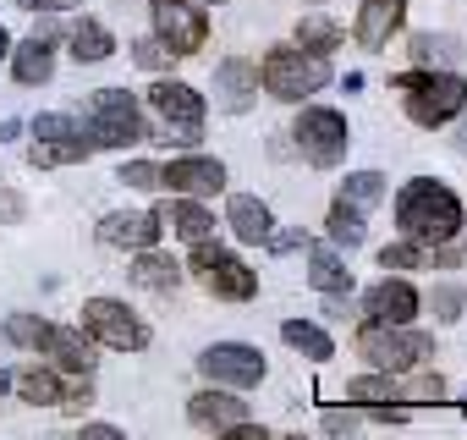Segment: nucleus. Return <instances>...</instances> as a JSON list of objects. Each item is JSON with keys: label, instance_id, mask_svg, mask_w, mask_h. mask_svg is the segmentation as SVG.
Wrapping results in <instances>:
<instances>
[{"label": "nucleus", "instance_id": "nucleus-1", "mask_svg": "<svg viewBox=\"0 0 467 440\" xmlns=\"http://www.w3.org/2000/svg\"><path fill=\"white\" fill-rule=\"evenodd\" d=\"M396 226L412 237V243H423V248H434V243H451L456 232H462V198L445 187V182H407L401 187V198H396Z\"/></svg>", "mask_w": 467, "mask_h": 440}, {"label": "nucleus", "instance_id": "nucleus-2", "mask_svg": "<svg viewBox=\"0 0 467 440\" xmlns=\"http://www.w3.org/2000/svg\"><path fill=\"white\" fill-rule=\"evenodd\" d=\"M259 83H265V94L297 105V100H308V94H319L330 83V61L314 56V50H303V45H275L259 61Z\"/></svg>", "mask_w": 467, "mask_h": 440}, {"label": "nucleus", "instance_id": "nucleus-3", "mask_svg": "<svg viewBox=\"0 0 467 440\" xmlns=\"http://www.w3.org/2000/svg\"><path fill=\"white\" fill-rule=\"evenodd\" d=\"M390 89L407 94V116L418 127H440L456 110H467V78H456V72H401Z\"/></svg>", "mask_w": 467, "mask_h": 440}, {"label": "nucleus", "instance_id": "nucleus-4", "mask_svg": "<svg viewBox=\"0 0 467 440\" xmlns=\"http://www.w3.org/2000/svg\"><path fill=\"white\" fill-rule=\"evenodd\" d=\"M358 352L385 369V374H401V369H418L423 358H434V336L429 330H407V325H363L358 330Z\"/></svg>", "mask_w": 467, "mask_h": 440}, {"label": "nucleus", "instance_id": "nucleus-5", "mask_svg": "<svg viewBox=\"0 0 467 440\" xmlns=\"http://www.w3.org/2000/svg\"><path fill=\"white\" fill-rule=\"evenodd\" d=\"M149 127H143V110L127 89H99L88 100V143L99 149H127V143H143Z\"/></svg>", "mask_w": 467, "mask_h": 440}, {"label": "nucleus", "instance_id": "nucleus-6", "mask_svg": "<svg viewBox=\"0 0 467 440\" xmlns=\"http://www.w3.org/2000/svg\"><path fill=\"white\" fill-rule=\"evenodd\" d=\"M6 336L23 341V347L50 352V358H56L61 369H72V374H88V369H94V336H88V330H67V325H45V320H34V314H17V320L6 325Z\"/></svg>", "mask_w": 467, "mask_h": 440}, {"label": "nucleus", "instance_id": "nucleus-7", "mask_svg": "<svg viewBox=\"0 0 467 440\" xmlns=\"http://www.w3.org/2000/svg\"><path fill=\"white\" fill-rule=\"evenodd\" d=\"M292 138H297L303 160H308V165H319V171L341 165V160H347V149H352V127H347V116H341V110H325V105L303 110V116H297V127H292Z\"/></svg>", "mask_w": 467, "mask_h": 440}, {"label": "nucleus", "instance_id": "nucleus-8", "mask_svg": "<svg viewBox=\"0 0 467 440\" xmlns=\"http://www.w3.org/2000/svg\"><path fill=\"white\" fill-rule=\"evenodd\" d=\"M192 270H198L203 292H214V298H225V303H248V298L259 292V276H254L237 254L214 248L209 237H203V243H192Z\"/></svg>", "mask_w": 467, "mask_h": 440}, {"label": "nucleus", "instance_id": "nucleus-9", "mask_svg": "<svg viewBox=\"0 0 467 440\" xmlns=\"http://www.w3.org/2000/svg\"><path fill=\"white\" fill-rule=\"evenodd\" d=\"M149 105H154V116L165 121V143H171V138H176V143H198V132H203V94H198L192 83L165 78V83L149 89Z\"/></svg>", "mask_w": 467, "mask_h": 440}, {"label": "nucleus", "instance_id": "nucleus-10", "mask_svg": "<svg viewBox=\"0 0 467 440\" xmlns=\"http://www.w3.org/2000/svg\"><path fill=\"white\" fill-rule=\"evenodd\" d=\"M83 330H88L94 341L116 347V352H143V347H149V325H143L127 303H116V298H88V303H83Z\"/></svg>", "mask_w": 467, "mask_h": 440}, {"label": "nucleus", "instance_id": "nucleus-11", "mask_svg": "<svg viewBox=\"0 0 467 440\" xmlns=\"http://www.w3.org/2000/svg\"><path fill=\"white\" fill-rule=\"evenodd\" d=\"M198 369L214 380V385H231V391H248L265 380V352L248 347V341H214L198 352Z\"/></svg>", "mask_w": 467, "mask_h": 440}, {"label": "nucleus", "instance_id": "nucleus-12", "mask_svg": "<svg viewBox=\"0 0 467 440\" xmlns=\"http://www.w3.org/2000/svg\"><path fill=\"white\" fill-rule=\"evenodd\" d=\"M149 12H154V34H160L176 56L203 50V39H209V17H203L198 0H149Z\"/></svg>", "mask_w": 467, "mask_h": 440}, {"label": "nucleus", "instance_id": "nucleus-13", "mask_svg": "<svg viewBox=\"0 0 467 440\" xmlns=\"http://www.w3.org/2000/svg\"><path fill=\"white\" fill-rule=\"evenodd\" d=\"M214 100H220V110L243 116V110L259 100V67L243 61V56H225V61L214 67Z\"/></svg>", "mask_w": 467, "mask_h": 440}, {"label": "nucleus", "instance_id": "nucleus-14", "mask_svg": "<svg viewBox=\"0 0 467 440\" xmlns=\"http://www.w3.org/2000/svg\"><path fill=\"white\" fill-rule=\"evenodd\" d=\"M165 187H171V193H187V198H209V193L225 187V165L209 160V154L171 160V165H165Z\"/></svg>", "mask_w": 467, "mask_h": 440}, {"label": "nucleus", "instance_id": "nucleus-15", "mask_svg": "<svg viewBox=\"0 0 467 440\" xmlns=\"http://www.w3.org/2000/svg\"><path fill=\"white\" fill-rule=\"evenodd\" d=\"M160 215H143V209H116L99 220V243L110 248H154L160 243Z\"/></svg>", "mask_w": 467, "mask_h": 440}, {"label": "nucleus", "instance_id": "nucleus-16", "mask_svg": "<svg viewBox=\"0 0 467 440\" xmlns=\"http://www.w3.org/2000/svg\"><path fill=\"white\" fill-rule=\"evenodd\" d=\"M401 17H407V0H363L358 6V45L363 50H385L390 34L401 28Z\"/></svg>", "mask_w": 467, "mask_h": 440}, {"label": "nucleus", "instance_id": "nucleus-17", "mask_svg": "<svg viewBox=\"0 0 467 440\" xmlns=\"http://www.w3.org/2000/svg\"><path fill=\"white\" fill-rule=\"evenodd\" d=\"M363 314H368L374 325H407V320L418 314V292H412V281H379V287L368 292Z\"/></svg>", "mask_w": 467, "mask_h": 440}, {"label": "nucleus", "instance_id": "nucleus-18", "mask_svg": "<svg viewBox=\"0 0 467 440\" xmlns=\"http://www.w3.org/2000/svg\"><path fill=\"white\" fill-rule=\"evenodd\" d=\"M187 418L198 424V429H231V424H243L248 418V402H237L231 391H198L192 402H187Z\"/></svg>", "mask_w": 467, "mask_h": 440}, {"label": "nucleus", "instance_id": "nucleus-19", "mask_svg": "<svg viewBox=\"0 0 467 440\" xmlns=\"http://www.w3.org/2000/svg\"><path fill=\"white\" fill-rule=\"evenodd\" d=\"M225 226L237 232L243 243H270V226H275V220H270V204H265V198L237 193V198L225 204Z\"/></svg>", "mask_w": 467, "mask_h": 440}, {"label": "nucleus", "instance_id": "nucleus-20", "mask_svg": "<svg viewBox=\"0 0 467 440\" xmlns=\"http://www.w3.org/2000/svg\"><path fill=\"white\" fill-rule=\"evenodd\" d=\"M160 215V226H171L182 243H203V237H214V215L203 209V204H192V198H171L165 209H154Z\"/></svg>", "mask_w": 467, "mask_h": 440}, {"label": "nucleus", "instance_id": "nucleus-21", "mask_svg": "<svg viewBox=\"0 0 467 440\" xmlns=\"http://www.w3.org/2000/svg\"><path fill=\"white\" fill-rule=\"evenodd\" d=\"M12 72H17V83H23V89L50 83V72H56V50H50V39H45V34L23 39V45L12 50Z\"/></svg>", "mask_w": 467, "mask_h": 440}, {"label": "nucleus", "instance_id": "nucleus-22", "mask_svg": "<svg viewBox=\"0 0 467 440\" xmlns=\"http://www.w3.org/2000/svg\"><path fill=\"white\" fill-rule=\"evenodd\" d=\"M132 281H138L143 292H176V287H182V265H176V259H165V254H154V248H138Z\"/></svg>", "mask_w": 467, "mask_h": 440}, {"label": "nucleus", "instance_id": "nucleus-23", "mask_svg": "<svg viewBox=\"0 0 467 440\" xmlns=\"http://www.w3.org/2000/svg\"><path fill=\"white\" fill-rule=\"evenodd\" d=\"M67 45H72V56L78 61H110V50H116V39H110V28L105 23H94V17H83V23H72V34H67Z\"/></svg>", "mask_w": 467, "mask_h": 440}, {"label": "nucleus", "instance_id": "nucleus-24", "mask_svg": "<svg viewBox=\"0 0 467 440\" xmlns=\"http://www.w3.org/2000/svg\"><path fill=\"white\" fill-rule=\"evenodd\" d=\"M308 281L319 287V292H330V298H341V292H352V270L330 254V248H308Z\"/></svg>", "mask_w": 467, "mask_h": 440}, {"label": "nucleus", "instance_id": "nucleus-25", "mask_svg": "<svg viewBox=\"0 0 467 440\" xmlns=\"http://www.w3.org/2000/svg\"><path fill=\"white\" fill-rule=\"evenodd\" d=\"M281 341L292 347V352H303V358H314V363H325V358H336V341L319 330V325H308V320H286L281 325Z\"/></svg>", "mask_w": 467, "mask_h": 440}, {"label": "nucleus", "instance_id": "nucleus-26", "mask_svg": "<svg viewBox=\"0 0 467 440\" xmlns=\"http://www.w3.org/2000/svg\"><path fill=\"white\" fill-rule=\"evenodd\" d=\"M12 385H17L34 407H39V402H45V407H61V402H67V385L56 380V369H23V374H12Z\"/></svg>", "mask_w": 467, "mask_h": 440}, {"label": "nucleus", "instance_id": "nucleus-27", "mask_svg": "<svg viewBox=\"0 0 467 440\" xmlns=\"http://www.w3.org/2000/svg\"><path fill=\"white\" fill-rule=\"evenodd\" d=\"M88 149L94 143H83V138H39L28 149V160L34 165H72V160H88Z\"/></svg>", "mask_w": 467, "mask_h": 440}, {"label": "nucleus", "instance_id": "nucleus-28", "mask_svg": "<svg viewBox=\"0 0 467 440\" xmlns=\"http://www.w3.org/2000/svg\"><path fill=\"white\" fill-rule=\"evenodd\" d=\"M330 243H341V248H358L363 243V209L358 204L336 198V209H330Z\"/></svg>", "mask_w": 467, "mask_h": 440}, {"label": "nucleus", "instance_id": "nucleus-29", "mask_svg": "<svg viewBox=\"0 0 467 440\" xmlns=\"http://www.w3.org/2000/svg\"><path fill=\"white\" fill-rule=\"evenodd\" d=\"M341 198L358 204V209H374V204L385 198V176H379V171H352V176L341 182Z\"/></svg>", "mask_w": 467, "mask_h": 440}, {"label": "nucleus", "instance_id": "nucleus-30", "mask_svg": "<svg viewBox=\"0 0 467 440\" xmlns=\"http://www.w3.org/2000/svg\"><path fill=\"white\" fill-rule=\"evenodd\" d=\"M297 45H303V50H314V56H325V50H336V45H341V28H336V23H325V17H303V23H297Z\"/></svg>", "mask_w": 467, "mask_h": 440}, {"label": "nucleus", "instance_id": "nucleus-31", "mask_svg": "<svg viewBox=\"0 0 467 440\" xmlns=\"http://www.w3.org/2000/svg\"><path fill=\"white\" fill-rule=\"evenodd\" d=\"M396 402H407V407H434V402H445V380H440V374H418L407 391H396Z\"/></svg>", "mask_w": 467, "mask_h": 440}, {"label": "nucleus", "instance_id": "nucleus-32", "mask_svg": "<svg viewBox=\"0 0 467 440\" xmlns=\"http://www.w3.org/2000/svg\"><path fill=\"white\" fill-rule=\"evenodd\" d=\"M379 265H385V270H418V265H429V248L407 237V243H390V248L379 254Z\"/></svg>", "mask_w": 467, "mask_h": 440}, {"label": "nucleus", "instance_id": "nucleus-33", "mask_svg": "<svg viewBox=\"0 0 467 440\" xmlns=\"http://www.w3.org/2000/svg\"><path fill=\"white\" fill-rule=\"evenodd\" d=\"M412 56H418L423 67H434V61H451V56H462V50H456L451 34H440V39H434V34H418V39H412Z\"/></svg>", "mask_w": 467, "mask_h": 440}, {"label": "nucleus", "instance_id": "nucleus-34", "mask_svg": "<svg viewBox=\"0 0 467 440\" xmlns=\"http://www.w3.org/2000/svg\"><path fill=\"white\" fill-rule=\"evenodd\" d=\"M132 61H138V67H149V72H165V67L176 61V50L154 34V39H138V45H132Z\"/></svg>", "mask_w": 467, "mask_h": 440}, {"label": "nucleus", "instance_id": "nucleus-35", "mask_svg": "<svg viewBox=\"0 0 467 440\" xmlns=\"http://www.w3.org/2000/svg\"><path fill=\"white\" fill-rule=\"evenodd\" d=\"M462 303H467V292H462V287H451V281L429 292V309H434V320H440V325H451V320H462Z\"/></svg>", "mask_w": 467, "mask_h": 440}, {"label": "nucleus", "instance_id": "nucleus-36", "mask_svg": "<svg viewBox=\"0 0 467 440\" xmlns=\"http://www.w3.org/2000/svg\"><path fill=\"white\" fill-rule=\"evenodd\" d=\"M347 396H352V402H368V407L396 402V391H390V380H385V374H363V380H352V385H347Z\"/></svg>", "mask_w": 467, "mask_h": 440}, {"label": "nucleus", "instance_id": "nucleus-37", "mask_svg": "<svg viewBox=\"0 0 467 440\" xmlns=\"http://www.w3.org/2000/svg\"><path fill=\"white\" fill-rule=\"evenodd\" d=\"M116 182H127V187H138V193H154V187H165V171L149 165V160H132V165H121Z\"/></svg>", "mask_w": 467, "mask_h": 440}, {"label": "nucleus", "instance_id": "nucleus-38", "mask_svg": "<svg viewBox=\"0 0 467 440\" xmlns=\"http://www.w3.org/2000/svg\"><path fill=\"white\" fill-rule=\"evenodd\" d=\"M34 138H83L72 116H34Z\"/></svg>", "mask_w": 467, "mask_h": 440}, {"label": "nucleus", "instance_id": "nucleus-39", "mask_svg": "<svg viewBox=\"0 0 467 440\" xmlns=\"http://www.w3.org/2000/svg\"><path fill=\"white\" fill-rule=\"evenodd\" d=\"M358 429V413H325V435H352Z\"/></svg>", "mask_w": 467, "mask_h": 440}, {"label": "nucleus", "instance_id": "nucleus-40", "mask_svg": "<svg viewBox=\"0 0 467 440\" xmlns=\"http://www.w3.org/2000/svg\"><path fill=\"white\" fill-rule=\"evenodd\" d=\"M23 12H67V6H78V0H17Z\"/></svg>", "mask_w": 467, "mask_h": 440}, {"label": "nucleus", "instance_id": "nucleus-41", "mask_svg": "<svg viewBox=\"0 0 467 440\" xmlns=\"http://www.w3.org/2000/svg\"><path fill=\"white\" fill-rule=\"evenodd\" d=\"M83 435H88V440H116V435H121V429H110V424H88V429H83Z\"/></svg>", "mask_w": 467, "mask_h": 440}, {"label": "nucleus", "instance_id": "nucleus-42", "mask_svg": "<svg viewBox=\"0 0 467 440\" xmlns=\"http://www.w3.org/2000/svg\"><path fill=\"white\" fill-rule=\"evenodd\" d=\"M6 56H12V34H6V28H0V61H6Z\"/></svg>", "mask_w": 467, "mask_h": 440}, {"label": "nucleus", "instance_id": "nucleus-43", "mask_svg": "<svg viewBox=\"0 0 467 440\" xmlns=\"http://www.w3.org/2000/svg\"><path fill=\"white\" fill-rule=\"evenodd\" d=\"M456 143H462V149H467V127H462V138H456Z\"/></svg>", "mask_w": 467, "mask_h": 440}, {"label": "nucleus", "instance_id": "nucleus-44", "mask_svg": "<svg viewBox=\"0 0 467 440\" xmlns=\"http://www.w3.org/2000/svg\"><path fill=\"white\" fill-rule=\"evenodd\" d=\"M203 6H225V0H203Z\"/></svg>", "mask_w": 467, "mask_h": 440}, {"label": "nucleus", "instance_id": "nucleus-45", "mask_svg": "<svg viewBox=\"0 0 467 440\" xmlns=\"http://www.w3.org/2000/svg\"><path fill=\"white\" fill-rule=\"evenodd\" d=\"M314 6H319V0H314Z\"/></svg>", "mask_w": 467, "mask_h": 440}]
</instances>
